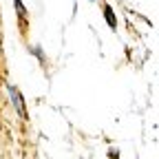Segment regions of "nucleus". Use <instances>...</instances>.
Wrapping results in <instances>:
<instances>
[{"instance_id": "obj_3", "label": "nucleus", "mask_w": 159, "mask_h": 159, "mask_svg": "<svg viewBox=\"0 0 159 159\" xmlns=\"http://www.w3.org/2000/svg\"><path fill=\"white\" fill-rule=\"evenodd\" d=\"M16 2V11H18V16L20 18H25V7H22V0H13Z\"/></svg>"}, {"instance_id": "obj_1", "label": "nucleus", "mask_w": 159, "mask_h": 159, "mask_svg": "<svg viewBox=\"0 0 159 159\" xmlns=\"http://www.w3.org/2000/svg\"><path fill=\"white\" fill-rule=\"evenodd\" d=\"M7 89H9V95H11V104L16 106L18 115H20V117H27V108H25V99H22V95H20V91H18L16 86H7Z\"/></svg>"}, {"instance_id": "obj_4", "label": "nucleus", "mask_w": 159, "mask_h": 159, "mask_svg": "<svg viewBox=\"0 0 159 159\" xmlns=\"http://www.w3.org/2000/svg\"><path fill=\"white\" fill-rule=\"evenodd\" d=\"M91 2H95V0H91Z\"/></svg>"}, {"instance_id": "obj_2", "label": "nucleus", "mask_w": 159, "mask_h": 159, "mask_svg": "<svg viewBox=\"0 0 159 159\" xmlns=\"http://www.w3.org/2000/svg\"><path fill=\"white\" fill-rule=\"evenodd\" d=\"M104 18H106V22H108V27H111V29H115V27H117V18L113 16V9H111V7H104Z\"/></svg>"}]
</instances>
